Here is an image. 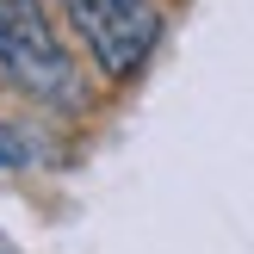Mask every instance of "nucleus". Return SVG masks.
Listing matches in <instances>:
<instances>
[{
  "instance_id": "20e7f679",
  "label": "nucleus",
  "mask_w": 254,
  "mask_h": 254,
  "mask_svg": "<svg viewBox=\"0 0 254 254\" xmlns=\"http://www.w3.org/2000/svg\"><path fill=\"white\" fill-rule=\"evenodd\" d=\"M0 254H6V248H0Z\"/></svg>"
},
{
  "instance_id": "f257e3e1",
  "label": "nucleus",
  "mask_w": 254,
  "mask_h": 254,
  "mask_svg": "<svg viewBox=\"0 0 254 254\" xmlns=\"http://www.w3.org/2000/svg\"><path fill=\"white\" fill-rule=\"evenodd\" d=\"M0 74L19 81L31 99L62 106V112H74L87 99L81 93V68L62 50L44 0H0Z\"/></svg>"
},
{
  "instance_id": "f03ea898",
  "label": "nucleus",
  "mask_w": 254,
  "mask_h": 254,
  "mask_svg": "<svg viewBox=\"0 0 254 254\" xmlns=\"http://www.w3.org/2000/svg\"><path fill=\"white\" fill-rule=\"evenodd\" d=\"M62 12H68L74 37L87 44V56L99 62V74L118 87L136 81L168 37V19L155 0H62Z\"/></svg>"
},
{
  "instance_id": "7ed1b4c3",
  "label": "nucleus",
  "mask_w": 254,
  "mask_h": 254,
  "mask_svg": "<svg viewBox=\"0 0 254 254\" xmlns=\"http://www.w3.org/2000/svg\"><path fill=\"white\" fill-rule=\"evenodd\" d=\"M25 161H31V149H25V136L12 130L6 118H0V168H25Z\"/></svg>"
}]
</instances>
